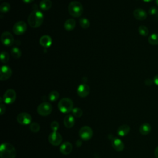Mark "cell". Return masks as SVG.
Segmentation results:
<instances>
[{
    "label": "cell",
    "instance_id": "obj_4",
    "mask_svg": "<svg viewBox=\"0 0 158 158\" xmlns=\"http://www.w3.org/2000/svg\"><path fill=\"white\" fill-rule=\"evenodd\" d=\"M57 107L62 113L67 114L72 112L73 109V102L70 98H64L59 101Z\"/></svg>",
    "mask_w": 158,
    "mask_h": 158
},
{
    "label": "cell",
    "instance_id": "obj_16",
    "mask_svg": "<svg viewBox=\"0 0 158 158\" xmlns=\"http://www.w3.org/2000/svg\"><path fill=\"white\" fill-rule=\"evenodd\" d=\"M134 17L138 20H144L147 18V13L141 8H137L133 12Z\"/></svg>",
    "mask_w": 158,
    "mask_h": 158
},
{
    "label": "cell",
    "instance_id": "obj_42",
    "mask_svg": "<svg viewBox=\"0 0 158 158\" xmlns=\"http://www.w3.org/2000/svg\"><path fill=\"white\" fill-rule=\"evenodd\" d=\"M156 15H157V19H158V12H157V14H156Z\"/></svg>",
    "mask_w": 158,
    "mask_h": 158
},
{
    "label": "cell",
    "instance_id": "obj_37",
    "mask_svg": "<svg viewBox=\"0 0 158 158\" xmlns=\"http://www.w3.org/2000/svg\"><path fill=\"white\" fill-rule=\"evenodd\" d=\"M154 156L156 158H158V146H157L154 150Z\"/></svg>",
    "mask_w": 158,
    "mask_h": 158
},
{
    "label": "cell",
    "instance_id": "obj_32",
    "mask_svg": "<svg viewBox=\"0 0 158 158\" xmlns=\"http://www.w3.org/2000/svg\"><path fill=\"white\" fill-rule=\"evenodd\" d=\"M50 127L52 130V131H57L59 128V124L57 121H52L51 123Z\"/></svg>",
    "mask_w": 158,
    "mask_h": 158
},
{
    "label": "cell",
    "instance_id": "obj_35",
    "mask_svg": "<svg viewBox=\"0 0 158 158\" xmlns=\"http://www.w3.org/2000/svg\"><path fill=\"white\" fill-rule=\"evenodd\" d=\"M6 111V106L4 104H0V112H1V115H3L4 113Z\"/></svg>",
    "mask_w": 158,
    "mask_h": 158
},
{
    "label": "cell",
    "instance_id": "obj_6",
    "mask_svg": "<svg viewBox=\"0 0 158 158\" xmlns=\"http://www.w3.org/2000/svg\"><path fill=\"white\" fill-rule=\"evenodd\" d=\"M79 136L82 140L88 141L89 140L93 135V131L91 128L89 126H83L79 130Z\"/></svg>",
    "mask_w": 158,
    "mask_h": 158
},
{
    "label": "cell",
    "instance_id": "obj_7",
    "mask_svg": "<svg viewBox=\"0 0 158 158\" xmlns=\"http://www.w3.org/2000/svg\"><path fill=\"white\" fill-rule=\"evenodd\" d=\"M49 143L54 146H57L62 143V136L57 131H52L48 136Z\"/></svg>",
    "mask_w": 158,
    "mask_h": 158
},
{
    "label": "cell",
    "instance_id": "obj_25",
    "mask_svg": "<svg viewBox=\"0 0 158 158\" xmlns=\"http://www.w3.org/2000/svg\"><path fill=\"white\" fill-rule=\"evenodd\" d=\"M59 97V93L57 91H51L49 94V96H48L49 99L52 102L57 101Z\"/></svg>",
    "mask_w": 158,
    "mask_h": 158
},
{
    "label": "cell",
    "instance_id": "obj_36",
    "mask_svg": "<svg viewBox=\"0 0 158 158\" xmlns=\"http://www.w3.org/2000/svg\"><path fill=\"white\" fill-rule=\"evenodd\" d=\"M153 81H154V83L156 84L157 86H158V74L154 76L153 78Z\"/></svg>",
    "mask_w": 158,
    "mask_h": 158
},
{
    "label": "cell",
    "instance_id": "obj_12",
    "mask_svg": "<svg viewBox=\"0 0 158 158\" xmlns=\"http://www.w3.org/2000/svg\"><path fill=\"white\" fill-rule=\"evenodd\" d=\"M12 75V70L10 67L7 65H2L0 71V80H6L9 79Z\"/></svg>",
    "mask_w": 158,
    "mask_h": 158
},
{
    "label": "cell",
    "instance_id": "obj_20",
    "mask_svg": "<svg viewBox=\"0 0 158 158\" xmlns=\"http://www.w3.org/2000/svg\"><path fill=\"white\" fill-rule=\"evenodd\" d=\"M139 132L143 135H148L151 130V126L149 123H143L139 127Z\"/></svg>",
    "mask_w": 158,
    "mask_h": 158
},
{
    "label": "cell",
    "instance_id": "obj_11",
    "mask_svg": "<svg viewBox=\"0 0 158 158\" xmlns=\"http://www.w3.org/2000/svg\"><path fill=\"white\" fill-rule=\"evenodd\" d=\"M31 116L27 112H22L18 114L17 121L21 125H28L31 122Z\"/></svg>",
    "mask_w": 158,
    "mask_h": 158
},
{
    "label": "cell",
    "instance_id": "obj_27",
    "mask_svg": "<svg viewBox=\"0 0 158 158\" xmlns=\"http://www.w3.org/2000/svg\"><path fill=\"white\" fill-rule=\"evenodd\" d=\"M29 128L33 133H37L40 130V125L37 122H32L30 124Z\"/></svg>",
    "mask_w": 158,
    "mask_h": 158
},
{
    "label": "cell",
    "instance_id": "obj_30",
    "mask_svg": "<svg viewBox=\"0 0 158 158\" xmlns=\"http://www.w3.org/2000/svg\"><path fill=\"white\" fill-rule=\"evenodd\" d=\"M72 112L73 115L77 118L81 117V115L83 114V110L80 108H78V107L73 108L72 110Z\"/></svg>",
    "mask_w": 158,
    "mask_h": 158
},
{
    "label": "cell",
    "instance_id": "obj_29",
    "mask_svg": "<svg viewBox=\"0 0 158 158\" xmlns=\"http://www.w3.org/2000/svg\"><path fill=\"white\" fill-rule=\"evenodd\" d=\"M79 23L83 28H88L90 25L89 21L86 18H80L79 20Z\"/></svg>",
    "mask_w": 158,
    "mask_h": 158
},
{
    "label": "cell",
    "instance_id": "obj_38",
    "mask_svg": "<svg viewBox=\"0 0 158 158\" xmlns=\"http://www.w3.org/2000/svg\"><path fill=\"white\" fill-rule=\"evenodd\" d=\"M34 0H22V1L25 3H27V4H28V3H31Z\"/></svg>",
    "mask_w": 158,
    "mask_h": 158
},
{
    "label": "cell",
    "instance_id": "obj_5",
    "mask_svg": "<svg viewBox=\"0 0 158 158\" xmlns=\"http://www.w3.org/2000/svg\"><path fill=\"white\" fill-rule=\"evenodd\" d=\"M52 110V105L48 102L41 103L37 107V112L41 116L49 115Z\"/></svg>",
    "mask_w": 158,
    "mask_h": 158
},
{
    "label": "cell",
    "instance_id": "obj_39",
    "mask_svg": "<svg viewBox=\"0 0 158 158\" xmlns=\"http://www.w3.org/2000/svg\"><path fill=\"white\" fill-rule=\"evenodd\" d=\"M81 141H79V140H78V141H77V142H76V145L77 146H78V144H79V145H80V146L81 145Z\"/></svg>",
    "mask_w": 158,
    "mask_h": 158
},
{
    "label": "cell",
    "instance_id": "obj_19",
    "mask_svg": "<svg viewBox=\"0 0 158 158\" xmlns=\"http://www.w3.org/2000/svg\"><path fill=\"white\" fill-rule=\"evenodd\" d=\"M64 125L67 128H71L75 124V119L72 115H67L64 118Z\"/></svg>",
    "mask_w": 158,
    "mask_h": 158
},
{
    "label": "cell",
    "instance_id": "obj_28",
    "mask_svg": "<svg viewBox=\"0 0 158 158\" xmlns=\"http://www.w3.org/2000/svg\"><path fill=\"white\" fill-rule=\"evenodd\" d=\"M10 9V5L8 2H3L1 4L0 10L2 13H7Z\"/></svg>",
    "mask_w": 158,
    "mask_h": 158
},
{
    "label": "cell",
    "instance_id": "obj_24",
    "mask_svg": "<svg viewBox=\"0 0 158 158\" xmlns=\"http://www.w3.org/2000/svg\"><path fill=\"white\" fill-rule=\"evenodd\" d=\"M11 54L14 58L19 59L21 57L22 55L21 50L17 47H13L11 49Z\"/></svg>",
    "mask_w": 158,
    "mask_h": 158
},
{
    "label": "cell",
    "instance_id": "obj_15",
    "mask_svg": "<svg viewBox=\"0 0 158 158\" xmlns=\"http://www.w3.org/2000/svg\"><path fill=\"white\" fill-rule=\"evenodd\" d=\"M72 149H73L72 144L70 142L65 141L60 145L59 148V151L62 154L68 155L70 153H71Z\"/></svg>",
    "mask_w": 158,
    "mask_h": 158
},
{
    "label": "cell",
    "instance_id": "obj_18",
    "mask_svg": "<svg viewBox=\"0 0 158 158\" xmlns=\"http://www.w3.org/2000/svg\"><path fill=\"white\" fill-rule=\"evenodd\" d=\"M130 130V127L128 125L124 124L120 125L117 130V133L120 136H125L128 134Z\"/></svg>",
    "mask_w": 158,
    "mask_h": 158
},
{
    "label": "cell",
    "instance_id": "obj_34",
    "mask_svg": "<svg viewBox=\"0 0 158 158\" xmlns=\"http://www.w3.org/2000/svg\"><path fill=\"white\" fill-rule=\"evenodd\" d=\"M153 83H154L153 80H151V79H150V78H148V79H146V80H145V81H144L145 85H147V86H149L152 85Z\"/></svg>",
    "mask_w": 158,
    "mask_h": 158
},
{
    "label": "cell",
    "instance_id": "obj_23",
    "mask_svg": "<svg viewBox=\"0 0 158 158\" xmlns=\"http://www.w3.org/2000/svg\"><path fill=\"white\" fill-rule=\"evenodd\" d=\"M148 42L152 45H158V33H152L148 38Z\"/></svg>",
    "mask_w": 158,
    "mask_h": 158
},
{
    "label": "cell",
    "instance_id": "obj_41",
    "mask_svg": "<svg viewBox=\"0 0 158 158\" xmlns=\"http://www.w3.org/2000/svg\"><path fill=\"white\" fill-rule=\"evenodd\" d=\"M155 2H156V3L157 6H158V0H155Z\"/></svg>",
    "mask_w": 158,
    "mask_h": 158
},
{
    "label": "cell",
    "instance_id": "obj_3",
    "mask_svg": "<svg viewBox=\"0 0 158 158\" xmlns=\"http://www.w3.org/2000/svg\"><path fill=\"white\" fill-rule=\"evenodd\" d=\"M68 12L70 15L73 17H80L83 12L82 4L77 1H72L68 6Z\"/></svg>",
    "mask_w": 158,
    "mask_h": 158
},
{
    "label": "cell",
    "instance_id": "obj_1",
    "mask_svg": "<svg viewBox=\"0 0 158 158\" xmlns=\"http://www.w3.org/2000/svg\"><path fill=\"white\" fill-rule=\"evenodd\" d=\"M44 20L43 14L37 10L32 11L28 16V22L32 28H38L41 25Z\"/></svg>",
    "mask_w": 158,
    "mask_h": 158
},
{
    "label": "cell",
    "instance_id": "obj_2",
    "mask_svg": "<svg viewBox=\"0 0 158 158\" xmlns=\"http://www.w3.org/2000/svg\"><path fill=\"white\" fill-rule=\"evenodd\" d=\"M1 158H15L16 150L14 146L9 143H2L0 146Z\"/></svg>",
    "mask_w": 158,
    "mask_h": 158
},
{
    "label": "cell",
    "instance_id": "obj_40",
    "mask_svg": "<svg viewBox=\"0 0 158 158\" xmlns=\"http://www.w3.org/2000/svg\"><path fill=\"white\" fill-rule=\"evenodd\" d=\"M142 1L145 2H151V1H152L153 0H142Z\"/></svg>",
    "mask_w": 158,
    "mask_h": 158
},
{
    "label": "cell",
    "instance_id": "obj_31",
    "mask_svg": "<svg viewBox=\"0 0 158 158\" xmlns=\"http://www.w3.org/2000/svg\"><path fill=\"white\" fill-rule=\"evenodd\" d=\"M9 60V55L6 51H2L1 53V60L2 63H6Z\"/></svg>",
    "mask_w": 158,
    "mask_h": 158
},
{
    "label": "cell",
    "instance_id": "obj_22",
    "mask_svg": "<svg viewBox=\"0 0 158 158\" xmlns=\"http://www.w3.org/2000/svg\"><path fill=\"white\" fill-rule=\"evenodd\" d=\"M52 2L51 0H42L40 2V7L43 10H48L51 9Z\"/></svg>",
    "mask_w": 158,
    "mask_h": 158
},
{
    "label": "cell",
    "instance_id": "obj_13",
    "mask_svg": "<svg viewBox=\"0 0 158 158\" xmlns=\"http://www.w3.org/2000/svg\"><path fill=\"white\" fill-rule=\"evenodd\" d=\"M112 148L117 151H122L125 148V145L123 141L117 137L110 138Z\"/></svg>",
    "mask_w": 158,
    "mask_h": 158
},
{
    "label": "cell",
    "instance_id": "obj_21",
    "mask_svg": "<svg viewBox=\"0 0 158 158\" xmlns=\"http://www.w3.org/2000/svg\"><path fill=\"white\" fill-rule=\"evenodd\" d=\"M76 22L73 19H69L64 23V28L67 31H71L75 27Z\"/></svg>",
    "mask_w": 158,
    "mask_h": 158
},
{
    "label": "cell",
    "instance_id": "obj_10",
    "mask_svg": "<svg viewBox=\"0 0 158 158\" xmlns=\"http://www.w3.org/2000/svg\"><path fill=\"white\" fill-rule=\"evenodd\" d=\"M27 24L23 21H19L16 22L13 27V32L17 35L23 34L27 30Z\"/></svg>",
    "mask_w": 158,
    "mask_h": 158
},
{
    "label": "cell",
    "instance_id": "obj_8",
    "mask_svg": "<svg viewBox=\"0 0 158 158\" xmlns=\"http://www.w3.org/2000/svg\"><path fill=\"white\" fill-rule=\"evenodd\" d=\"M3 101L7 104H12L16 99V93L12 89H7L2 97Z\"/></svg>",
    "mask_w": 158,
    "mask_h": 158
},
{
    "label": "cell",
    "instance_id": "obj_14",
    "mask_svg": "<svg viewBox=\"0 0 158 158\" xmlns=\"http://www.w3.org/2000/svg\"><path fill=\"white\" fill-rule=\"evenodd\" d=\"M77 94L78 95L81 97V98H85L86 97L90 91V88L89 86L85 84V83H83L80 85L78 86L77 88Z\"/></svg>",
    "mask_w": 158,
    "mask_h": 158
},
{
    "label": "cell",
    "instance_id": "obj_26",
    "mask_svg": "<svg viewBox=\"0 0 158 158\" xmlns=\"http://www.w3.org/2000/svg\"><path fill=\"white\" fill-rule=\"evenodd\" d=\"M138 32L143 36H147L149 34L148 28L144 25H140L138 27Z\"/></svg>",
    "mask_w": 158,
    "mask_h": 158
},
{
    "label": "cell",
    "instance_id": "obj_33",
    "mask_svg": "<svg viewBox=\"0 0 158 158\" xmlns=\"http://www.w3.org/2000/svg\"><path fill=\"white\" fill-rule=\"evenodd\" d=\"M158 12V9L156 7H152L149 9V13L151 15H156Z\"/></svg>",
    "mask_w": 158,
    "mask_h": 158
},
{
    "label": "cell",
    "instance_id": "obj_17",
    "mask_svg": "<svg viewBox=\"0 0 158 158\" xmlns=\"http://www.w3.org/2000/svg\"><path fill=\"white\" fill-rule=\"evenodd\" d=\"M52 38L49 35H43L40 39V44L44 48H49L52 44Z\"/></svg>",
    "mask_w": 158,
    "mask_h": 158
},
{
    "label": "cell",
    "instance_id": "obj_9",
    "mask_svg": "<svg viewBox=\"0 0 158 158\" xmlns=\"http://www.w3.org/2000/svg\"><path fill=\"white\" fill-rule=\"evenodd\" d=\"M2 43L7 47L11 46L14 43V39L12 35L9 31H4L1 36Z\"/></svg>",
    "mask_w": 158,
    "mask_h": 158
}]
</instances>
